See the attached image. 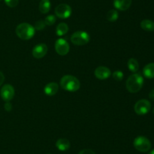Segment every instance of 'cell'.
I'll return each mask as SVG.
<instances>
[{
    "instance_id": "obj_11",
    "label": "cell",
    "mask_w": 154,
    "mask_h": 154,
    "mask_svg": "<svg viewBox=\"0 0 154 154\" xmlns=\"http://www.w3.org/2000/svg\"><path fill=\"white\" fill-rule=\"evenodd\" d=\"M94 74L97 79L101 80H104L107 79H108L111 76V70H110V69H108L106 66H98V67L95 69Z\"/></svg>"
},
{
    "instance_id": "obj_2",
    "label": "cell",
    "mask_w": 154,
    "mask_h": 154,
    "mask_svg": "<svg viewBox=\"0 0 154 154\" xmlns=\"http://www.w3.org/2000/svg\"><path fill=\"white\" fill-rule=\"evenodd\" d=\"M60 86L64 90L70 92H75L79 90L81 87L80 81L75 76L72 75H66L60 80Z\"/></svg>"
},
{
    "instance_id": "obj_26",
    "label": "cell",
    "mask_w": 154,
    "mask_h": 154,
    "mask_svg": "<svg viewBox=\"0 0 154 154\" xmlns=\"http://www.w3.org/2000/svg\"><path fill=\"white\" fill-rule=\"evenodd\" d=\"M4 108H5V110H6V111H8V112L11 111V110H12V104H11L9 101H8V102H6L5 104Z\"/></svg>"
},
{
    "instance_id": "obj_29",
    "label": "cell",
    "mask_w": 154,
    "mask_h": 154,
    "mask_svg": "<svg viewBox=\"0 0 154 154\" xmlns=\"http://www.w3.org/2000/svg\"><path fill=\"white\" fill-rule=\"evenodd\" d=\"M148 154H154V149H152V150L150 151V152H149Z\"/></svg>"
},
{
    "instance_id": "obj_19",
    "label": "cell",
    "mask_w": 154,
    "mask_h": 154,
    "mask_svg": "<svg viewBox=\"0 0 154 154\" xmlns=\"http://www.w3.org/2000/svg\"><path fill=\"white\" fill-rule=\"evenodd\" d=\"M127 65L129 70L132 72H136L138 70V69H139V64H138V60L135 58L129 59L128 60Z\"/></svg>"
},
{
    "instance_id": "obj_3",
    "label": "cell",
    "mask_w": 154,
    "mask_h": 154,
    "mask_svg": "<svg viewBox=\"0 0 154 154\" xmlns=\"http://www.w3.org/2000/svg\"><path fill=\"white\" fill-rule=\"evenodd\" d=\"M15 32L20 39L23 40H29L34 36L35 30L31 24L28 23H22L17 27Z\"/></svg>"
},
{
    "instance_id": "obj_16",
    "label": "cell",
    "mask_w": 154,
    "mask_h": 154,
    "mask_svg": "<svg viewBox=\"0 0 154 154\" xmlns=\"http://www.w3.org/2000/svg\"><path fill=\"white\" fill-rule=\"evenodd\" d=\"M51 2L50 0H42L39 3V11L42 14H47L51 10Z\"/></svg>"
},
{
    "instance_id": "obj_17",
    "label": "cell",
    "mask_w": 154,
    "mask_h": 154,
    "mask_svg": "<svg viewBox=\"0 0 154 154\" xmlns=\"http://www.w3.org/2000/svg\"><path fill=\"white\" fill-rule=\"evenodd\" d=\"M69 31V26L66 23H60L57 25L56 29V33L58 36H62L66 34Z\"/></svg>"
},
{
    "instance_id": "obj_27",
    "label": "cell",
    "mask_w": 154,
    "mask_h": 154,
    "mask_svg": "<svg viewBox=\"0 0 154 154\" xmlns=\"http://www.w3.org/2000/svg\"><path fill=\"white\" fill-rule=\"evenodd\" d=\"M4 81H5V75L4 74L0 71V86L2 85V83L4 82Z\"/></svg>"
},
{
    "instance_id": "obj_15",
    "label": "cell",
    "mask_w": 154,
    "mask_h": 154,
    "mask_svg": "<svg viewBox=\"0 0 154 154\" xmlns=\"http://www.w3.org/2000/svg\"><path fill=\"white\" fill-rule=\"evenodd\" d=\"M143 74L147 79L154 78V63H150L146 65L143 69Z\"/></svg>"
},
{
    "instance_id": "obj_32",
    "label": "cell",
    "mask_w": 154,
    "mask_h": 154,
    "mask_svg": "<svg viewBox=\"0 0 154 154\" xmlns=\"http://www.w3.org/2000/svg\"><path fill=\"white\" fill-rule=\"evenodd\" d=\"M48 154H50V153H48Z\"/></svg>"
},
{
    "instance_id": "obj_4",
    "label": "cell",
    "mask_w": 154,
    "mask_h": 154,
    "mask_svg": "<svg viewBox=\"0 0 154 154\" xmlns=\"http://www.w3.org/2000/svg\"><path fill=\"white\" fill-rule=\"evenodd\" d=\"M90 36L85 31H77L71 36V42L75 45L81 46L90 42Z\"/></svg>"
},
{
    "instance_id": "obj_12",
    "label": "cell",
    "mask_w": 154,
    "mask_h": 154,
    "mask_svg": "<svg viewBox=\"0 0 154 154\" xmlns=\"http://www.w3.org/2000/svg\"><path fill=\"white\" fill-rule=\"evenodd\" d=\"M132 5V0H114V6L119 11H126Z\"/></svg>"
},
{
    "instance_id": "obj_30",
    "label": "cell",
    "mask_w": 154,
    "mask_h": 154,
    "mask_svg": "<svg viewBox=\"0 0 154 154\" xmlns=\"http://www.w3.org/2000/svg\"><path fill=\"white\" fill-rule=\"evenodd\" d=\"M153 114H154V107H153Z\"/></svg>"
},
{
    "instance_id": "obj_23",
    "label": "cell",
    "mask_w": 154,
    "mask_h": 154,
    "mask_svg": "<svg viewBox=\"0 0 154 154\" xmlns=\"http://www.w3.org/2000/svg\"><path fill=\"white\" fill-rule=\"evenodd\" d=\"M45 26H46V24H45V21L40 20V21H36L35 24L34 28H35V30H42L45 29Z\"/></svg>"
},
{
    "instance_id": "obj_13",
    "label": "cell",
    "mask_w": 154,
    "mask_h": 154,
    "mask_svg": "<svg viewBox=\"0 0 154 154\" xmlns=\"http://www.w3.org/2000/svg\"><path fill=\"white\" fill-rule=\"evenodd\" d=\"M59 90V85L57 82H50L45 87V95L48 96H54L57 93Z\"/></svg>"
},
{
    "instance_id": "obj_20",
    "label": "cell",
    "mask_w": 154,
    "mask_h": 154,
    "mask_svg": "<svg viewBox=\"0 0 154 154\" xmlns=\"http://www.w3.org/2000/svg\"><path fill=\"white\" fill-rule=\"evenodd\" d=\"M119 14L115 9H111L107 13V20L110 22H114L118 19Z\"/></svg>"
},
{
    "instance_id": "obj_28",
    "label": "cell",
    "mask_w": 154,
    "mask_h": 154,
    "mask_svg": "<svg viewBox=\"0 0 154 154\" xmlns=\"http://www.w3.org/2000/svg\"><path fill=\"white\" fill-rule=\"evenodd\" d=\"M149 98H150V99L152 100V101H154V89L150 91V92L149 93Z\"/></svg>"
},
{
    "instance_id": "obj_18",
    "label": "cell",
    "mask_w": 154,
    "mask_h": 154,
    "mask_svg": "<svg viewBox=\"0 0 154 154\" xmlns=\"http://www.w3.org/2000/svg\"><path fill=\"white\" fill-rule=\"evenodd\" d=\"M141 27L145 31H154V22L150 20H143L141 22Z\"/></svg>"
},
{
    "instance_id": "obj_24",
    "label": "cell",
    "mask_w": 154,
    "mask_h": 154,
    "mask_svg": "<svg viewBox=\"0 0 154 154\" xmlns=\"http://www.w3.org/2000/svg\"><path fill=\"white\" fill-rule=\"evenodd\" d=\"M5 2L8 7L14 8L19 3V0H5Z\"/></svg>"
},
{
    "instance_id": "obj_9",
    "label": "cell",
    "mask_w": 154,
    "mask_h": 154,
    "mask_svg": "<svg viewBox=\"0 0 154 154\" xmlns=\"http://www.w3.org/2000/svg\"><path fill=\"white\" fill-rule=\"evenodd\" d=\"M14 88L13 86L9 84H6L3 85L1 89V91H0L2 98L3 101H6V102L11 101L13 99L14 96Z\"/></svg>"
},
{
    "instance_id": "obj_22",
    "label": "cell",
    "mask_w": 154,
    "mask_h": 154,
    "mask_svg": "<svg viewBox=\"0 0 154 154\" xmlns=\"http://www.w3.org/2000/svg\"><path fill=\"white\" fill-rule=\"evenodd\" d=\"M113 78L116 81H121L123 79V72L121 70H116L113 72Z\"/></svg>"
},
{
    "instance_id": "obj_25",
    "label": "cell",
    "mask_w": 154,
    "mask_h": 154,
    "mask_svg": "<svg viewBox=\"0 0 154 154\" xmlns=\"http://www.w3.org/2000/svg\"><path fill=\"white\" fill-rule=\"evenodd\" d=\"M78 154H96L93 150L90 149H85L81 150Z\"/></svg>"
},
{
    "instance_id": "obj_21",
    "label": "cell",
    "mask_w": 154,
    "mask_h": 154,
    "mask_svg": "<svg viewBox=\"0 0 154 154\" xmlns=\"http://www.w3.org/2000/svg\"><path fill=\"white\" fill-rule=\"evenodd\" d=\"M45 23L46 25L48 26H51L53 24H54L57 21V18H56L55 15L54 14H50L48 16H47L45 19Z\"/></svg>"
},
{
    "instance_id": "obj_1",
    "label": "cell",
    "mask_w": 154,
    "mask_h": 154,
    "mask_svg": "<svg viewBox=\"0 0 154 154\" xmlns=\"http://www.w3.org/2000/svg\"><path fill=\"white\" fill-rule=\"evenodd\" d=\"M144 85V78L139 73H134L129 75L126 82V89L131 93L139 91Z\"/></svg>"
},
{
    "instance_id": "obj_7",
    "label": "cell",
    "mask_w": 154,
    "mask_h": 154,
    "mask_svg": "<svg viewBox=\"0 0 154 154\" xmlns=\"http://www.w3.org/2000/svg\"><path fill=\"white\" fill-rule=\"evenodd\" d=\"M56 16L61 19H67L72 14V8L68 4H60L55 8Z\"/></svg>"
},
{
    "instance_id": "obj_10",
    "label": "cell",
    "mask_w": 154,
    "mask_h": 154,
    "mask_svg": "<svg viewBox=\"0 0 154 154\" xmlns=\"http://www.w3.org/2000/svg\"><path fill=\"white\" fill-rule=\"evenodd\" d=\"M48 52V46L44 43L38 44L33 48L32 56L36 59H41L45 57Z\"/></svg>"
},
{
    "instance_id": "obj_6",
    "label": "cell",
    "mask_w": 154,
    "mask_h": 154,
    "mask_svg": "<svg viewBox=\"0 0 154 154\" xmlns=\"http://www.w3.org/2000/svg\"><path fill=\"white\" fill-rule=\"evenodd\" d=\"M150 109H151V104L150 101L146 99L139 100L135 103V107H134L135 112L140 116H143V115H146L147 113H148Z\"/></svg>"
},
{
    "instance_id": "obj_8",
    "label": "cell",
    "mask_w": 154,
    "mask_h": 154,
    "mask_svg": "<svg viewBox=\"0 0 154 154\" xmlns=\"http://www.w3.org/2000/svg\"><path fill=\"white\" fill-rule=\"evenodd\" d=\"M55 50L57 53L60 55H66L69 52L70 46L67 41L64 39H58L56 41Z\"/></svg>"
},
{
    "instance_id": "obj_5",
    "label": "cell",
    "mask_w": 154,
    "mask_h": 154,
    "mask_svg": "<svg viewBox=\"0 0 154 154\" xmlns=\"http://www.w3.org/2000/svg\"><path fill=\"white\" fill-rule=\"evenodd\" d=\"M133 145L137 150L142 152H148L151 148L150 140L144 136H138L134 140Z\"/></svg>"
},
{
    "instance_id": "obj_14",
    "label": "cell",
    "mask_w": 154,
    "mask_h": 154,
    "mask_svg": "<svg viewBox=\"0 0 154 154\" xmlns=\"http://www.w3.org/2000/svg\"><path fill=\"white\" fill-rule=\"evenodd\" d=\"M70 142L66 138H60L57 140L56 143V146L58 149L61 151H66L70 148Z\"/></svg>"
},
{
    "instance_id": "obj_31",
    "label": "cell",
    "mask_w": 154,
    "mask_h": 154,
    "mask_svg": "<svg viewBox=\"0 0 154 154\" xmlns=\"http://www.w3.org/2000/svg\"><path fill=\"white\" fill-rule=\"evenodd\" d=\"M0 1H2V0H0Z\"/></svg>"
}]
</instances>
